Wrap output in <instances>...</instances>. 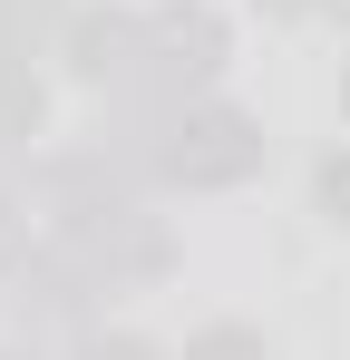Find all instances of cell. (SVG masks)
Returning a JSON list of instances; mask_svg holds the SVG:
<instances>
[{"label":"cell","mask_w":350,"mask_h":360,"mask_svg":"<svg viewBox=\"0 0 350 360\" xmlns=\"http://www.w3.org/2000/svg\"><path fill=\"white\" fill-rule=\"evenodd\" d=\"M156 166L175 185H243L263 166V136L243 108H166V146H156Z\"/></svg>","instance_id":"cell-1"},{"label":"cell","mask_w":350,"mask_h":360,"mask_svg":"<svg viewBox=\"0 0 350 360\" xmlns=\"http://www.w3.org/2000/svg\"><path fill=\"white\" fill-rule=\"evenodd\" d=\"M224 68V20L214 10H156L146 20V78H136V98H156V108H175V88H205Z\"/></svg>","instance_id":"cell-2"},{"label":"cell","mask_w":350,"mask_h":360,"mask_svg":"<svg viewBox=\"0 0 350 360\" xmlns=\"http://www.w3.org/2000/svg\"><path fill=\"white\" fill-rule=\"evenodd\" d=\"M68 68L88 88H136L146 78V20L136 10H78L68 20Z\"/></svg>","instance_id":"cell-3"},{"label":"cell","mask_w":350,"mask_h":360,"mask_svg":"<svg viewBox=\"0 0 350 360\" xmlns=\"http://www.w3.org/2000/svg\"><path fill=\"white\" fill-rule=\"evenodd\" d=\"M68 0H0V49H20V59H39V39H68Z\"/></svg>","instance_id":"cell-4"},{"label":"cell","mask_w":350,"mask_h":360,"mask_svg":"<svg viewBox=\"0 0 350 360\" xmlns=\"http://www.w3.org/2000/svg\"><path fill=\"white\" fill-rule=\"evenodd\" d=\"M39 136V78L20 49H0V146H30Z\"/></svg>","instance_id":"cell-5"},{"label":"cell","mask_w":350,"mask_h":360,"mask_svg":"<svg viewBox=\"0 0 350 360\" xmlns=\"http://www.w3.org/2000/svg\"><path fill=\"white\" fill-rule=\"evenodd\" d=\"M185 360H273V351H263L243 321H214V331H195V341H185Z\"/></svg>","instance_id":"cell-6"},{"label":"cell","mask_w":350,"mask_h":360,"mask_svg":"<svg viewBox=\"0 0 350 360\" xmlns=\"http://www.w3.org/2000/svg\"><path fill=\"white\" fill-rule=\"evenodd\" d=\"M321 205H331V224H350V146L321 156Z\"/></svg>","instance_id":"cell-7"},{"label":"cell","mask_w":350,"mask_h":360,"mask_svg":"<svg viewBox=\"0 0 350 360\" xmlns=\"http://www.w3.org/2000/svg\"><path fill=\"white\" fill-rule=\"evenodd\" d=\"M0 263H30V214L0 195Z\"/></svg>","instance_id":"cell-8"},{"label":"cell","mask_w":350,"mask_h":360,"mask_svg":"<svg viewBox=\"0 0 350 360\" xmlns=\"http://www.w3.org/2000/svg\"><path fill=\"white\" fill-rule=\"evenodd\" d=\"M78 360H156L146 341H78Z\"/></svg>","instance_id":"cell-9"},{"label":"cell","mask_w":350,"mask_h":360,"mask_svg":"<svg viewBox=\"0 0 350 360\" xmlns=\"http://www.w3.org/2000/svg\"><path fill=\"white\" fill-rule=\"evenodd\" d=\"M341 117H350V68H341Z\"/></svg>","instance_id":"cell-10"},{"label":"cell","mask_w":350,"mask_h":360,"mask_svg":"<svg viewBox=\"0 0 350 360\" xmlns=\"http://www.w3.org/2000/svg\"><path fill=\"white\" fill-rule=\"evenodd\" d=\"M0 360H10V351H0Z\"/></svg>","instance_id":"cell-11"}]
</instances>
